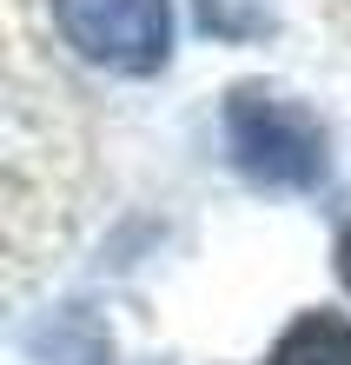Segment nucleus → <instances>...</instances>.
Returning a JSON list of instances; mask_svg holds the SVG:
<instances>
[{"label":"nucleus","instance_id":"f257e3e1","mask_svg":"<svg viewBox=\"0 0 351 365\" xmlns=\"http://www.w3.org/2000/svg\"><path fill=\"white\" fill-rule=\"evenodd\" d=\"M226 140L239 173L258 186H318L332 153H325V126L298 100L272 87H232L226 100Z\"/></svg>","mask_w":351,"mask_h":365},{"label":"nucleus","instance_id":"7ed1b4c3","mask_svg":"<svg viewBox=\"0 0 351 365\" xmlns=\"http://www.w3.org/2000/svg\"><path fill=\"white\" fill-rule=\"evenodd\" d=\"M27 352H33V365H106L113 339L86 306H60L53 319H40L27 332Z\"/></svg>","mask_w":351,"mask_h":365},{"label":"nucleus","instance_id":"39448f33","mask_svg":"<svg viewBox=\"0 0 351 365\" xmlns=\"http://www.w3.org/2000/svg\"><path fill=\"white\" fill-rule=\"evenodd\" d=\"M338 279H345V292H351V226L338 232Z\"/></svg>","mask_w":351,"mask_h":365},{"label":"nucleus","instance_id":"f03ea898","mask_svg":"<svg viewBox=\"0 0 351 365\" xmlns=\"http://www.w3.org/2000/svg\"><path fill=\"white\" fill-rule=\"evenodd\" d=\"M53 20L67 47L106 73H159L172 53L166 0H53Z\"/></svg>","mask_w":351,"mask_h":365},{"label":"nucleus","instance_id":"20e7f679","mask_svg":"<svg viewBox=\"0 0 351 365\" xmlns=\"http://www.w3.org/2000/svg\"><path fill=\"white\" fill-rule=\"evenodd\" d=\"M272 365H351V326L338 312H305L272 346Z\"/></svg>","mask_w":351,"mask_h":365}]
</instances>
